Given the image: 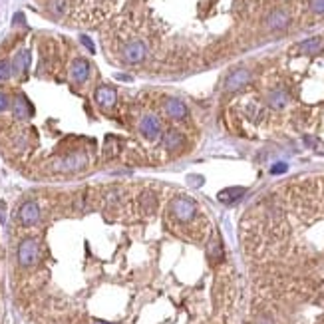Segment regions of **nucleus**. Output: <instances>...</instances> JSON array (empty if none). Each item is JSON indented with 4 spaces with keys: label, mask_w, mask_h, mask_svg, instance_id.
<instances>
[{
    "label": "nucleus",
    "mask_w": 324,
    "mask_h": 324,
    "mask_svg": "<svg viewBox=\"0 0 324 324\" xmlns=\"http://www.w3.org/2000/svg\"><path fill=\"white\" fill-rule=\"evenodd\" d=\"M195 213H197V205L191 197H185V195H179L171 201V215L179 221H189L193 219Z\"/></svg>",
    "instance_id": "1"
},
{
    "label": "nucleus",
    "mask_w": 324,
    "mask_h": 324,
    "mask_svg": "<svg viewBox=\"0 0 324 324\" xmlns=\"http://www.w3.org/2000/svg\"><path fill=\"white\" fill-rule=\"evenodd\" d=\"M38 255H40V247L36 239H24L18 245V262L22 266H32L38 260Z\"/></svg>",
    "instance_id": "2"
},
{
    "label": "nucleus",
    "mask_w": 324,
    "mask_h": 324,
    "mask_svg": "<svg viewBox=\"0 0 324 324\" xmlns=\"http://www.w3.org/2000/svg\"><path fill=\"white\" fill-rule=\"evenodd\" d=\"M145 54H147L145 44L139 42V40H131V42H128V44L124 46V50H122V60H124L126 64H139V62H143Z\"/></svg>",
    "instance_id": "3"
},
{
    "label": "nucleus",
    "mask_w": 324,
    "mask_h": 324,
    "mask_svg": "<svg viewBox=\"0 0 324 324\" xmlns=\"http://www.w3.org/2000/svg\"><path fill=\"white\" fill-rule=\"evenodd\" d=\"M18 221H20L22 225H26V227H32V225H36V223L40 221V207H38L36 201L22 203V207H20V211H18Z\"/></svg>",
    "instance_id": "4"
},
{
    "label": "nucleus",
    "mask_w": 324,
    "mask_h": 324,
    "mask_svg": "<svg viewBox=\"0 0 324 324\" xmlns=\"http://www.w3.org/2000/svg\"><path fill=\"white\" fill-rule=\"evenodd\" d=\"M139 131H141L143 137L155 141V139L161 137V124H159V120H157L155 116H145V118L139 122Z\"/></svg>",
    "instance_id": "5"
},
{
    "label": "nucleus",
    "mask_w": 324,
    "mask_h": 324,
    "mask_svg": "<svg viewBox=\"0 0 324 324\" xmlns=\"http://www.w3.org/2000/svg\"><path fill=\"white\" fill-rule=\"evenodd\" d=\"M249 80H251V72H249V70H245V68L235 70V72L229 74L227 80H225V90H227V92H235V90L243 88Z\"/></svg>",
    "instance_id": "6"
},
{
    "label": "nucleus",
    "mask_w": 324,
    "mask_h": 324,
    "mask_svg": "<svg viewBox=\"0 0 324 324\" xmlns=\"http://www.w3.org/2000/svg\"><path fill=\"white\" fill-rule=\"evenodd\" d=\"M163 110H165V114H167L169 118H173V120H183V118H187V105H185L181 99H177V97L165 99Z\"/></svg>",
    "instance_id": "7"
},
{
    "label": "nucleus",
    "mask_w": 324,
    "mask_h": 324,
    "mask_svg": "<svg viewBox=\"0 0 324 324\" xmlns=\"http://www.w3.org/2000/svg\"><path fill=\"white\" fill-rule=\"evenodd\" d=\"M70 76L76 84H84L88 78H90V64L84 60V58H78L74 60V64L70 68Z\"/></svg>",
    "instance_id": "8"
},
{
    "label": "nucleus",
    "mask_w": 324,
    "mask_h": 324,
    "mask_svg": "<svg viewBox=\"0 0 324 324\" xmlns=\"http://www.w3.org/2000/svg\"><path fill=\"white\" fill-rule=\"evenodd\" d=\"M86 165V157L84 155H80V153H74V155H68L64 159H60V161H56V169H62V171H78V169H82Z\"/></svg>",
    "instance_id": "9"
},
{
    "label": "nucleus",
    "mask_w": 324,
    "mask_h": 324,
    "mask_svg": "<svg viewBox=\"0 0 324 324\" xmlns=\"http://www.w3.org/2000/svg\"><path fill=\"white\" fill-rule=\"evenodd\" d=\"M289 24V14L285 10H275L271 12V16L266 18V26L271 30H281V28H287Z\"/></svg>",
    "instance_id": "10"
},
{
    "label": "nucleus",
    "mask_w": 324,
    "mask_h": 324,
    "mask_svg": "<svg viewBox=\"0 0 324 324\" xmlns=\"http://www.w3.org/2000/svg\"><path fill=\"white\" fill-rule=\"evenodd\" d=\"M96 101L101 107H112L116 103V92L110 86H101L96 90Z\"/></svg>",
    "instance_id": "11"
},
{
    "label": "nucleus",
    "mask_w": 324,
    "mask_h": 324,
    "mask_svg": "<svg viewBox=\"0 0 324 324\" xmlns=\"http://www.w3.org/2000/svg\"><path fill=\"white\" fill-rule=\"evenodd\" d=\"M12 110H14V116H16V118H20V120L30 118V116H32V112H34L32 105H30V101H28L24 96H18L16 99H14Z\"/></svg>",
    "instance_id": "12"
},
{
    "label": "nucleus",
    "mask_w": 324,
    "mask_h": 324,
    "mask_svg": "<svg viewBox=\"0 0 324 324\" xmlns=\"http://www.w3.org/2000/svg\"><path fill=\"white\" fill-rule=\"evenodd\" d=\"M247 193V189L245 187H227V189H223V191H219L217 195V199L221 201V203H235V201H239L243 195Z\"/></svg>",
    "instance_id": "13"
},
{
    "label": "nucleus",
    "mask_w": 324,
    "mask_h": 324,
    "mask_svg": "<svg viewBox=\"0 0 324 324\" xmlns=\"http://www.w3.org/2000/svg\"><path fill=\"white\" fill-rule=\"evenodd\" d=\"M207 257L211 262H219L223 259V245H221V239L219 237H213L209 247H207Z\"/></svg>",
    "instance_id": "14"
},
{
    "label": "nucleus",
    "mask_w": 324,
    "mask_h": 324,
    "mask_svg": "<svg viewBox=\"0 0 324 324\" xmlns=\"http://www.w3.org/2000/svg\"><path fill=\"white\" fill-rule=\"evenodd\" d=\"M266 101H268V105H271V107L281 110V107H285V105H287L289 96H287V92H283V90H273V92L268 94V97H266Z\"/></svg>",
    "instance_id": "15"
},
{
    "label": "nucleus",
    "mask_w": 324,
    "mask_h": 324,
    "mask_svg": "<svg viewBox=\"0 0 324 324\" xmlns=\"http://www.w3.org/2000/svg\"><path fill=\"white\" fill-rule=\"evenodd\" d=\"M155 205H157V197H155V193L143 191V193L139 195V207L143 209V213H151V211L155 209Z\"/></svg>",
    "instance_id": "16"
},
{
    "label": "nucleus",
    "mask_w": 324,
    "mask_h": 324,
    "mask_svg": "<svg viewBox=\"0 0 324 324\" xmlns=\"http://www.w3.org/2000/svg\"><path fill=\"white\" fill-rule=\"evenodd\" d=\"M181 143H183V135L177 133V131H167L165 137H163V145H165V149H169V151H175Z\"/></svg>",
    "instance_id": "17"
},
{
    "label": "nucleus",
    "mask_w": 324,
    "mask_h": 324,
    "mask_svg": "<svg viewBox=\"0 0 324 324\" xmlns=\"http://www.w3.org/2000/svg\"><path fill=\"white\" fill-rule=\"evenodd\" d=\"M28 62H30V54H28L26 50L18 52V54H16V58H14V62H12V72H16V74H22V72H26Z\"/></svg>",
    "instance_id": "18"
},
{
    "label": "nucleus",
    "mask_w": 324,
    "mask_h": 324,
    "mask_svg": "<svg viewBox=\"0 0 324 324\" xmlns=\"http://www.w3.org/2000/svg\"><path fill=\"white\" fill-rule=\"evenodd\" d=\"M320 46H322V40H320V38H310V40H304V42L300 44V52H302V54H316V52L320 50Z\"/></svg>",
    "instance_id": "19"
},
{
    "label": "nucleus",
    "mask_w": 324,
    "mask_h": 324,
    "mask_svg": "<svg viewBox=\"0 0 324 324\" xmlns=\"http://www.w3.org/2000/svg\"><path fill=\"white\" fill-rule=\"evenodd\" d=\"M10 76H12V64L6 62V60H2V62H0V82L8 80Z\"/></svg>",
    "instance_id": "20"
},
{
    "label": "nucleus",
    "mask_w": 324,
    "mask_h": 324,
    "mask_svg": "<svg viewBox=\"0 0 324 324\" xmlns=\"http://www.w3.org/2000/svg\"><path fill=\"white\" fill-rule=\"evenodd\" d=\"M310 10L316 14H324V0H310Z\"/></svg>",
    "instance_id": "21"
},
{
    "label": "nucleus",
    "mask_w": 324,
    "mask_h": 324,
    "mask_svg": "<svg viewBox=\"0 0 324 324\" xmlns=\"http://www.w3.org/2000/svg\"><path fill=\"white\" fill-rule=\"evenodd\" d=\"M285 171H287V163H277V165H273V169H271L273 175H279V173H285Z\"/></svg>",
    "instance_id": "22"
},
{
    "label": "nucleus",
    "mask_w": 324,
    "mask_h": 324,
    "mask_svg": "<svg viewBox=\"0 0 324 324\" xmlns=\"http://www.w3.org/2000/svg\"><path fill=\"white\" fill-rule=\"evenodd\" d=\"M8 105H10V99H8V96H6L4 92H0V112L8 110Z\"/></svg>",
    "instance_id": "23"
},
{
    "label": "nucleus",
    "mask_w": 324,
    "mask_h": 324,
    "mask_svg": "<svg viewBox=\"0 0 324 324\" xmlns=\"http://www.w3.org/2000/svg\"><path fill=\"white\" fill-rule=\"evenodd\" d=\"M82 42H84V46H86V48H90V50L94 52V44H92V40H90L88 36H82Z\"/></svg>",
    "instance_id": "24"
},
{
    "label": "nucleus",
    "mask_w": 324,
    "mask_h": 324,
    "mask_svg": "<svg viewBox=\"0 0 324 324\" xmlns=\"http://www.w3.org/2000/svg\"><path fill=\"white\" fill-rule=\"evenodd\" d=\"M255 324H273V322H271L268 318H259V320H257Z\"/></svg>",
    "instance_id": "25"
},
{
    "label": "nucleus",
    "mask_w": 324,
    "mask_h": 324,
    "mask_svg": "<svg viewBox=\"0 0 324 324\" xmlns=\"http://www.w3.org/2000/svg\"><path fill=\"white\" fill-rule=\"evenodd\" d=\"M94 324H112V322H103V320H96Z\"/></svg>",
    "instance_id": "26"
}]
</instances>
